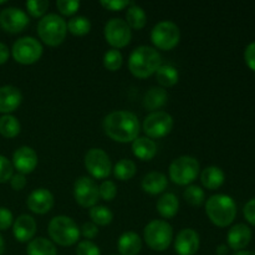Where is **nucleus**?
Listing matches in <instances>:
<instances>
[{
    "instance_id": "8",
    "label": "nucleus",
    "mask_w": 255,
    "mask_h": 255,
    "mask_svg": "<svg viewBox=\"0 0 255 255\" xmlns=\"http://www.w3.org/2000/svg\"><path fill=\"white\" fill-rule=\"evenodd\" d=\"M181 30L176 22L162 20L157 22L151 31V40L157 49L171 50L179 42Z\"/></svg>"
},
{
    "instance_id": "4",
    "label": "nucleus",
    "mask_w": 255,
    "mask_h": 255,
    "mask_svg": "<svg viewBox=\"0 0 255 255\" xmlns=\"http://www.w3.org/2000/svg\"><path fill=\"white\" fill-rule=\"evenodd\" d=\"M49 236L55 243L62 247H70L77 243L80 228L76 222L67 216H56L49 223Z\"/></svg>"
},
{
    "instance_id": "1",
    "label": "nucleus",
    "mask_w": 255,
    "mask_h": 255,
    "mask_svg": "<svg viewBox=\"0 0 255 255\" xmlns=\"http://www.w3.org/2000/svg\"><path fill=\"white\" fill-rule=\"evenodd\" d=\"M105 133L116 142H133L139 133L138 117L129 111L110 112L104 120Z\"/></svg>"
},
{
    "instance_id": "23",
    "label": "nucleus",
    "mask_w": 255,
    "mask_h": 255,
    "mask_svg": "<svg viewBox=\"0 0 255 255\" xmlns=\"http://www.w3.org/2000/svg\"><path fill=\"white\" fill-rule=\"evenodd\" d=\"M132 152L137 158L142 161H149L157 153V144L148 137H137L132 142Z\"/></svg>"
},
{
    "instance_id": "39",
    "label": "nucleus",
    "mask_w": 255,
    "mask_h": 255,
    "mask_svg": "<svg viewBox=\"0 0 255 255\" xmlns=\"http://www.w3.org/2000/svg\"><path fill=\"white\" fill-rule=\"evenodd\" d=\"M79 0H57L56 6L59 11L64 15H72L80 9Z\"/></svg>"
},
{
    "instance_id": "29",
    "label": "nucleus",
    "mask_w": 255,
    "mask_h": 255,
    "mask_svg": "<svg viewBox=\"0 0 255 255\" xmlns=\"http://www.w3.org/2000/svg\"><path fill=\"white\" fill-rule=\"evenodd\" d=\"M156 79L158 84L163 87H171L178 82L179 74L178 70L173 65H161L156 71Z\"/></svg>"
},
{
    "instance_id": "5",
    "label": "nucleus",
    "mask_w": 255,
    "mask_h": 255,
    "mask_svg": "<svg viewBox=\"0 0 255 255\" xmlns=\"http://www.w3.org/2000/svg\"><path fill=\"white\" fill-rule=\"evenodd\" d=\"M37 34L45 44L57 46L66 37L67 22L60 15L47 14L37 24Z\"/></svg>"
},
{
    "instance_id": "34",
    "label": "nucleus",
    "mask_w": 255,
    "mask_h": 255,
    "mask_svg": "<svg viewBox=\"0 0 255 255\" xmlns=\"http://www.w3.org/2000/svg\"><path fill=\"white\" fill-rule=\"evenodd\" d=\"M124 56L119 49H110L104 55V66L110 71H117L122 66Z\"/></svg>"
},
{
    "instance_id": "3",
    "label": "nucleus",
    "mask_w": 255,
    "mask_h": 255,
    "mask_svg": "<svg viewBox=\"0 0 255 255\" xmlns=\"http://www.w3.org/2000/svg\"><path fill=\"white\" fill-rule=\"evenodd\" d=\"M206 213L216 226L228 227L233 223L237 216V204L232 197L227 194H214L207 201Z\"/></svg>"
},
{
    "instance_id": "47",
    "label": "nucleus",
    "mask_w": 255,
    "mask_h": 255,
    "mask_svg": "<svg viewBox=\"0 0 255 255\" xmlns=\"http://www.w3.org/2000/svg\"><path fill=\"white\" fill-rule=\"evenodd\" d=\"M9 55H10L9 47H7L5 44H2V42H0V65L5 64V62L7 61Z\"/></svg>"
},
{
    "instance_id": "17",
    "label": "nucleus",
    "mask_w": 255,
    "mask_h": 255,
    "mask_svg": "<svg viewBox=\"0 0 255 255\" xmlns=\"http://www.w3.org/2000/svg\"><path fill=\"white\" fill-rule=\"evenodd\" d=\"M199 249V236L194 229H182L174 239V251L178 255H194Z\"/></svg>"
},
{
    "instance_id": "52",
    "label": "nucleus",
    "mask_w": 255,
    "mask_h": 255,
    "mask_svg": "<svg viewBox=\"0 0 255 255\" xmlns=\"http://www.w3.org/2000/svg\"><path fill=\"white\" fill-rule=\"evenodd\" d=\"M112 255H119V254H112Z\"/></svg>"
},
{
    "instance_id": "33",
    "label": "nucleus",
    "mask_w": 255,
    "mask_h": 255,
    "mask_svg": "<svg viewBox=\"0 0 255 255\" xmlns=\"http://www.w3.org/2000/svg\"><path fill=\"white\" fill-rule=\"evenodd\" d=\"M90 218L92 219V223L96 226H107L114 219V213L109 207L96 204L90 209Z\"/></svg>"
},
{
    "instance_id": "15",
    "label": "nucleus",
    "mask_w": 255,
    "mask_h": 255,
    "mask_svg": "<svg viewBox=\"0 0 255 255\" xmlns=\"http://www.w3.org/2000/svg\"><path fill=\"white\" fill-rule=\"evenodd\" d=\"M54 194L46 188H37L29 194L26 199L27 208L36 214H45L54 207Z\"/></svg>"
},
{
    "instance_id": "40",
    "label": "nucleus",
    "mask_w": 255,
    "mask_h": 255,
    "mask_svg": "<svg viewBox=\"0 0 255 255\" xmlns=\"http://www.w3.org/2000/svg\"><path fill=\"white\" fill-rule=\"evenodd\" d=\"M76 255H101V251L94 242L82 241L77 244Z\"/></svg>"
},
{
    "instance_id": "48",
    "label": "nucleus",
    "mask_w": 255,
    "mask_h": 255,
    "mask_svg": "<svg viewBox=\"0 0 255 255\" xmlns=\"http://www.w3.org/2000/svg\"><path fill=\"white\" fill-rule=\"evenodd\" d=\"M227 253H228V247L226 244H221L217 248V255H227Z\"/></svg>"
},
{
    "instance_id": "35",
    "label": "nucleus",
    "mask_w": 255,
    "mask_h": 255,
    "mask_svg": "<svg viewBox=\"0 0 255 255\" xmlns=\"http://www.w3.org/2000/svg\"><path fill=\"white\" fill-rule=\"evenodd\" d=\"M183 198L188 202L191 206H201L204 202V191L199 186L187 187L183 193Z\"/></svg>"
},
{
    "instance_id": "28",
    "label": "nucleus",
    "mask_w": 255,
    "mask_h": 255,
    "mask_svg": "<svg viewBox=\"0 0 255 255\" xmlns=\"http://www.w3.org/2000/svg\"><path fill=\"white\" fill-rule=\"evenodd\" d=\"M126 22L128 24V26L131 29L139 30L142 27H144V25L147 22V15L143 7L134 4V2H131V5L127 7Z\"/></svg>"
},
{
    "instance_id": "26",
    "label": "nucleus",
    "mask_w": 255,
    "mask_h": 255,
    "mask_svg": "<svg viewBox=\"0 0 255 255\" xmlns=\"http://www.w3.org/2000/svg\"><path fill=\"white\" fill-rule=\"evenodd\" d=\"M226 174L219 167L209 166L201 173V182L207 189H217L224 183Z\"/></svg>"
},
{
    "instance_id": "21",
    "label": "nucleus",
    "mask_w": 255,
    "mask_h": 255,
    "mask_svg": "<svg viewBox=\"0 0 255 255\" xmlns=\"http://www.w3.org/2000/svg\"><path fill=\"white\" fill-rule=\"evenodd\" d=\"M142 189H143L146 193L149 194H159L167 188L168 186V181H167L166 174H163L162 172H149L146 176L142 178L141 182Z\"/></svg>"
},
{
    "instance_id": "41",
    "label": "nucleus",
    "mask_w": 255,
    "mask_h": 255,
    "mask_svg": "<svg viewBox=\"0 0 255 255\" xmlns=\"http://www.w3.org/2000/svg\"><path fill=\"white\" fill-rule=\"evenodd\" d=\"M14 223L12 213L5 207H0V231H6Z\"/></svg>"
},
{
    "instance_id": "42",
    "label": "nucleus",
    "mask_w": 255,
    "mask_h": 255,
    "mask_svg": "<svg viewBox=\"0 0 255 255\" xmlns=\"http://www.w3.org/2000/svg\"><path fill=\"white\" fill-rule=\"evenodd\" d=\"M101 5L105 9L111 10V11H117V10L128 7L131 5V1H128V0H102Z\"/></svg>"
},
{
    "instance_id": "27",
    "label": "nucleus",
    "mask_w": 255,
    "mask_h": 255,
    "mask_svg": "<svg viewBox=\"0 0 255 255\" xmlns=\"http://www.w3.org/2000/svg\"><path fill=\"white\" fill-rule=\"evenodd\" d=\"M27 255H57L55 244L44 237L31 239L26 248Z\"/></svg>"
},
{
    "instance_id": "36",
    "label": "nucleus",
    "mask_w": 255,
    "mask_h": 255,
    "mask_svg": "<svg viewBox=\"0 0 255 255\" xmlns=\"http://www.w3.org/2000/svg\"><path fill=\"white\" fill-rule=\"evenodd\" d=\"M26 9L30 15L35 17L45 16V12L49 9L50 2L47 0H29L26 1Z\"/></svg>"
},
{
    "instance_id": "18",
    "label": "nucleus",
    "mask_w": 255,
    "mask_h": 255,
    "mask_svg": "<svg viewBox=\"0 0 255 255\" xmlns=\"http://www.w3.org/2000/svg\"><path fill=\"white\" fill-rule=\"evenodd\" d=\"M36 228V221L29 214H21L12 223V233L15 239L21 243H26L34 239Z\"/></svg>"
},
{
    "instance_id": "10",
    "label": "nucleus",
    "mask_w": 255,
    "mask_h": 255,
    "mask_svg": "<svg viewBox=\"0 0 255 255\" xmlns=\"http://www.w3.org/2000/svg\"><path fill=\"white\" fill-rule=\"evenodd\" d=\"M173 117L164 111H153L143 120L142 128L148 138H162L173 128Z\"/></svg>"
},
{
    "instance_id": "50",
    "label": "nucleus",
    "mask_w": 255,
    "mask_h": 255,
    "mask_svg": "<svg viewBox=\"0 0 255 255\" xmlns=\"http://www.w3.org/2000/svg\"><path fill=\"white\" fill-rule=\"evenodd\" d=\"M4 248H5L4 239H2L1 234H0V255H2V253H4Z\"/></svg>"
},
{
    "instance_id": "22",
    "label": "nucleus",
    "mask_w": 255,
    "mask_h": 255,
    "mask_svg": "<svg viewBox=\"0 0 255 255\" xmlns=\"http://www.w3.org/2000/svg\"><path fill=\"white\" fill-rule=\"evenodd\" d=\"M117 248L121 255H137L142 249V241L134 232H125L119 238Z\"/></svg>"
},
{
    "instance_id": "44",
    "label": "nucleus",
    "mask_w": 255,
    "mask_h": 255,
    "mask_svg": "<svg viewBox=\"0 0 255 255\" xmlns=\"http://www.w3.org/2000/svg\"><path fill=\"white\" fill-rule=\"evenodd\" d=\"M244 59H246V62L249 66V69L255 71V41L251 42V44L246 47Z\"/></svg>"
},
{
    "instance_id": "9",
    "label": "nucleus",
    "mask_w": 255,
    "mask_h": 255,
    "mask_svg": "<svg viewBox=\"0 0 255 255\" xmlns=\"http://www.w3.org/2000/svg\"><path fill=\"white\" fill-rule=\"evenodd\" d=\"M42 45L32 36H24L17 39L12 45V57L22 65H31L36 62L42 55Z\"/></svg>"
},
{
    "instance_id": "13",
    "label": "nucleus",
    "mask_w": 255,
    "mask_h": 255,
    "mask_svg": "<svg viewBox=\"0 0 255 255\" xmlns=\"http://www.w3.org/2000/svg\"><path fill=\"white\" fill-rule=\"evenodd\" d=\"M74 197L76 203L85 208H92L96 206L100 198L96 182L87 176L79 177L74 183Z\"/></svg>"
},
{
    "instance_id": "2",
    "label": "nucleus",
    "mask_w": 255,
    "mask_h": 255,
    "mask_svg": "<svg viewBox=\"0 0 255 255\" xmlns=\"http://www.w3.org/2000/svg\"><path fill=\"white\" fill-rule=\"evenodd\" d=\"M162 65V56L157 49L141 45L136 47L129 55L128 69L132 74L139 79H146L151 75L156 74L157 70Z\"/></svg>"
},
{
    "instance_id": "14",
    "label": "nucleus",
    "mask_w": 255,
    "mask_h": 255,
    "mask_svg": "<svg viewBox=\"0 0 255 255\" xmlns=\"http://www.w3.org/2000/svg\"><path fill=\"white\" fill-rule=\"evenodd\" d=\"M29 24V16L20 7L9 6L0 11V27L6 32L16 34L22 31Z\"/></svg>"
},
{
    "instance_id": "45",
    "label": "nucleus",
    "mask_w": 255,
    "mask_h": 255,
    "mask_svg": "<svg viewBox=\"0 0 255 255\" xmlns=\"http://www.w3.org/2000/svg\"><path fill=\"white\" fill-rule=\"evenodd\" d=\"M243 213L247 221L251 224H253V226H255V198L251 199V201L244 206Z\"/></svg>"
},
{
    "instance_id": "19",
    "label": "nucleus",
    "mask_w": 255,
    "mask_h": 255,
    "mask_svg": "<svg viewBox=\"0 0 255 255\" xmlns=\"http://www.w3.org/2000/svg\"><path fill=\"white\" fill-rule=\"evenodd\" d=\"M22 101V94L17 87L12 85H5L0 87V112L9 115L20 106Z\"/></svg>"
},
{
    "instance_id": "31",
    "label": "nucleus",
    "mask_w": 255,
    "mask_h": 255,
    "mask_svg": "<svg viewBox=\"0 0 255 255\" xmlns=\"http://www.w3.org/2000/svg\"><path fill=\"white\" fill-rule=\"evenodd\" d=\"M112 169H114V174L117 179H120V181H128V179H131L136 174L137 167L133 161L124 158L120 159Z\"/></svg>"
},
{
    "instance_id": "37",
    "label": "nucleus",
    "mask_w": 255,
    "mask_h": 255,
    "mask_svg": "<svg viewBox=\"0 0 255 255\" xmlns=\"http://www.w3.org/2000/svg\"><path fill=\"white\" fill-rule=\"evenodd\" d=\"M99 194L104 201H112L115 199L117 194V187L115 182L112 181H104L99 186Z\"/></svg>"
},
{
    "instance_id": "38",
    "label": "nucleus",
    "mask_w": 255,
    "mask_h": 255,
    "mask_svg": "<svg viewBox=\"0 0 255 255\" xmlns=\"http://www.w3.org/2000/svg\"><path fill=\"white\" fill-rule=\"evenodd\" d=\"M14 176V166L5 156L0 154V183L10 181Z\"/></svg>"
},
{
    "instance_id": "25",
    "label": "nucleus",
    "mask_w": 255,
    "mask_h": 255,
    "mask_svg": "<svg viewBox=\"0 0 255 255\" xmlns=\"http://www.w3.org/2000/svg\"><path fill=\"white\" fill-rule=\"evenodd\" d=\"M156 208L163 218H173L178 213L179 201L176 194L164 193L157 201Z\"/></svg>"
},
{
    "instance_id": "16",
    "label": "nucleus",
    "mask_w": 255,
    "mask_h": 255,
    "mask_svg": "<svg viewBox=\"0 0 255 255\" xmlns=\"http://www.w3.org/2000/svg\"><path fill=\"white\" fill-rule=\"evenodd\" d=\"M12 166L19 173H31L37 166V153L29 146H21L12 154Z\"/></svg>"
},
{
    "instance_id": "32",
    "label": "nucleus",
    "mask_w": 255,
    "mask_h": 255,
    "mask_svg": "<svg viewBox=\"0 0 255 255\" xmlns=\"http://www.w3.org/2000/svg\"><path fill=\"white\" fill-rule=\"evenodd\" d=\"M67 30H69L71 34L77 35V36L86 35L89 34L90 30H91V21H90L89 17L82 16V15H77V16L71 17V19L67 21Z\"/></svg>"
},
{
    "instance_id": "46",
    "label": "nucleus",
    "mask_w": 255,
    "mask_h": 255,
    "mask_svg": "<svg viewBox=\"0 0 255 255\" xmlns=\"http://www.w3.org/2000/svg\"><path fill=\"white\" fill-rule=\"evenodd\" d=\"M10 186L15 191H21L25 186H26V178H25V174L16 173L11 177L10 179Z\"/></svg>"
},
{
    "instance_id": "49",
    "label": "nucleus",
    "mask_w": 255,
    "mask_h": 255,
    "mask_svg": "<svg viewBox=\"0 0 255 255\" xmlns=\"http://www.w3.org/2000/svg\"><path fill=\"white\" fill-rule=\"evenodd\" d=\"M234 255H255V252H251V251H241L237 252Z\"/></svg>"
},
{
    "instance_id": "43",
    "label": "nucleus",
    "mask_w": 255,
    "mask_h": 255,
    "mask_svg": "<svg viewBox=\"0 0 255 255\" xmlns=\"http://www.w3.org/2000/svg\"><path fill=\"white\" fill-rule=\"evenodd\" d=\"M80 233L89 241V239H94L95 237L99 234V228H97L96 224L92 223V222H86V223L82 224V227L80 228Z\"/></svg>"
},
{
    "instance_id": "20",
    "label": "nucleus",
    "mask_w": 255,
    "mask_h": 255,
    "mask_svg": "<svg viewBox=\"0 0 255 255\" xmlns=\"http://www.w3.org/2000/svg\"><path fill=\"white\" fill-rule=\"evenodd\" d=\"M252 241V231L248 226L243 223L236 224L232 227L227 236L229 248L234 249L237 252H241L251 243Z\"/></svg>"
},
{
    "instance_id": "30",
    "label": "nucleus",
    "mask_w": 255,
    "mask_h": 255,
    "mask_svg": "<svg viewBox=\"0 0 255 255\" xmlns=\"http://www.w3.org/2000/svg\"><path fill=\"white\" fill-rule=\"evenodd\" d=\"M19 120L12 115H4L0 117V134L4 136L5 138H14L20 133Z\"/></svg>"
},
{
    "instance_id": "51",
    "label": "nucleus",
    "mask_w": 255,
    "mask_h": 255,
    "mask_svg": "<svg viewBox=\"0 0 255 255\" xmlns=\"http://www.w3.org/2000/svg\"><path fill=\"white\" fill-rule=\"evenodd\" d=\"M0 4H5V0H0Z\"/></svg>"
},
{
    "instance_id": "11",
    "label": "nucleus",
    "mask_w": 255,
    "mask_h": 255,
    "mask_svg": "<svg viewBox=\"0 0 255 255\" xmlns=\"http://www.w3.org/2000/svg\"><path fill=\"white\" fill-rule=\"evenodd\" d=\"M105 39L114 49H121L127 46L132 39V29L128 26L126 20L121 17H112L105 25Z\"/></svg>"
},
{
    "instance_id": "7",
    "label": "nucleus",
    "mask_w": 255,
    "mask_h": 255,
    "mask_svg": "<svg viewBox=\"0 0 255 255\" xmlns=\"http://www.w3.org/2000/svg\"><path fill=\"white\" fill-rule=\"evenodd\" d=\"M169 178L179 186L191 184L199 174L198 159L192 156H181L169 166Z\"/></svg>"
},
{
    "instance_id": "6",
    "label": "nucleus",
    "mask_w": 255,
    "mask_h": 255,
    "mask_svg": "<svg viewBox=\"0 0 255 255\" xmlns=\"http://www.w3.org/2000/svg\"><path fill=\"white\" fill-rule=\"evenodd\" d=\"M143 239L147 246L153 251L164 252L172 243L173 228L168 222L154 219L144 227Z\"/></svg>"
},
{
    "instance_id": "24",
    "label": "nucleus",
    "mask_w": 255,
    "mask_h": 255,
    "mask_svg": "<svg viewBox=\"0 0 255 255\" xmlns=\"http://www.w3.org/2000/svg\"><path fill=\"white\" fill-rule=\"evenodd\" d=\"M168 100V94L163 87L153 86L146 92L143 99V106L149 111H154V110L161 109L164 106Z\"/></svg>"
},
{
    "instance_id": "12",
    "label": "nucleus",
    "mask_w": 255,
    "mask_h": 255,
    "mask_svg": "<svg viewBox=\"0 0 255 255\" xmlns=\"http://www.w3.org/2000/svg\"><path fill=\"white\" fill-rule=\"evenodd\" d=\"M85 167L94 178L105 179L111 174L112 163L110 156L101 148H91L85 154Z\"/></svg>"
}]
</instances>
